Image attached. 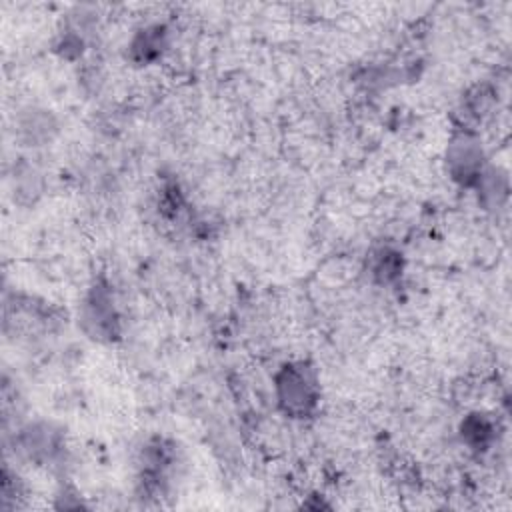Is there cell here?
I'll use <instances>...</instances> for the list:
<instances>
[{"instance_id":"obj_1","label":"cell","mask_w":512,"mask_h":512,"mask_svg":"<svg viewBox=\"0 0 512 512\" xmlns=\"http://www.w3.org/2000/svg\"><path fill=\"white\" fill-rule=\"evenodd\" d=\"M278 394L282 406L298 416L306 414L308 408H312L316 402L314 382L306 374V370H302V366H288L284 370V374L278 380Z\"/></svg>"}]
</instances>
